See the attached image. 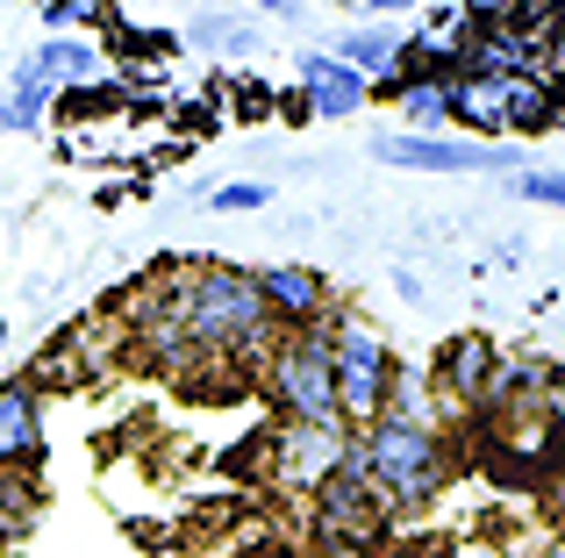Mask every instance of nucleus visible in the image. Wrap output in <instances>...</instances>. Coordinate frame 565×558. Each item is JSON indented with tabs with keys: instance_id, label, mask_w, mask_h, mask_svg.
Returning <instances> with one entry per match:
<instances>
[{
	"instance_id": "423d86ee",
	"label": "nucleus",
	"mask_w": 565,
	"mask_h": 558,
	"mask_svg": "<svg viewBox=\"0 0 565 558\" xmlns=\"http://www.w3.org/2000/svg\"><path fill=\"white\" fill-rule=\"evenodd\" d=\"M373 158L380 165H401V172H501V180H515V172L530 165L523 143H480V137H373Z\"/></svg>"
},
{
	"instance_id": "f8f14e48",
	"label": "nucleus",
	"mask_w": 565,
	"mask_h": 558,
	"mask_svg": "<svg viewBox=\"0 0 565 558\" xmlns=\"http://www.w3.org/2000/svg\"><path fill=\"white\" fill-rule=\"evenodd\" d=\"M401 51H408V36H401L394 22H351L344 36H337V51L330 57H344L351 72H359V79H394L401 72Z\"/></svg>"
},
{
	"instance_id": "9d476101",
	"label": "nucleus",
	"mask_w": 565,
	"mask_h": 558,
	"mask_svg": "<svg viewBox=\"0 0 565 558\" xmlns=\"http://www.w3.org/2000/svg\"><path fill=\"white\" fill-rule=\"evenodd\" d=\"M258 293H265L279 330H316V322H330V279L316 266H265Z\"/></svg>"
},
{
	"instance_id": "dca6fc26",
	"label": "nucleus",
	"mask_w": 565,
	"mask_h": 558,
	"mask_svg": "<svg viewBox=\"0 0 565 558\" xmlns=\"http://www.w3.org/2000/svg\"><path fill=\"white\" fill-rule=\"evenodd\" d=\"M544 122H558V100L544 94L537 79H523L509 94V122H501V137H530V129H544Z\"/></svg>"
},
{
	"instance_id": "6ab92c4d",
	"label": "nucleus",
	"mask_w": 565,
	"mask_h": 558,
	"mask_svg": "<svg viewBox=\"0 0 565 558\" xmlns=\"http://www.w3.org/2000/svg\"><path fill=\"white\" fill-rule=\"evenodd\" d=\"M265 201H273V186H265V180H230V186H215V194H207V208L250 215V208H265Z\"/></svg>"
},
{
	"instance_id": "f3484780",
	"label": "nucleus",
	"mask_w": 565,
	"mask_h": 558,
	"mask_svg": "<svg viewBox=\"0 0 565 558\" xmlns=\"http://www.w3.org/2000/svg\"><path fill=\"white\" fill-rule=\"evenodd\" d=\"M509 194L530 201V208H558L565 215V165H537V158H530V165L509 180Z\"/></svg>"
},
{
	"instance_id": "4be33fe9",
	"label": "nucleus",
	"mask_w": 565,
	"mask_h": 558,
	"mask_svg": "<svg viewBox=\"0 0 565 558\" xmlns=\"http://www.w3.org/2000/svg\"><path fill=\"white\" fill-rule=\"evenodd\" d=\"M552 508H558V523H565V465L552 473Z\"/></svg>"
},
{
	"instance_id": "a878e982",
	"label": "nucleus",
	"mask_w": 565,
	"mask_h": 558,
	"mask_svg": "<svg viewBox=\"0 0 565 558\" xmlns=\"http://www.w3.org/2000/svg\"><path fill=\"white\" fill-rule=\"evenodd\" d=\"M415 8H423V0H415Z\"/></svg>"
},
{
	"instance_id": "aec40b11",
	"label": "nucleus",
	"mask_w": 565,
	"mask_h": 558,
	"mask_svg": "<svg viewBox=\"0 0 565 558\" xmlns=\"http://www.w3.org/2000/svg\"><path fill=\"white\" fill-rule=\"evenodd\" d=\"M86 8H94V0H51V8H43V22H51V29H72Z\"/></svg>"
},
{
	"instance_id": "7ed1b4c3",
	"label": "nucleus",
	"mask_w": 565,
	"mask_h": 558,
	"mask_svg": "<svg viewBox=\"0 0 565 558\" xmlns=\"http://www.w3.org/2000/svg\"><path fill=\"white\" fill-rule=\"evenodd\" d=\"M337 315V308H330ZM265 401H273L279 422H301V430H344L337 416V365H330V322L316 330H279V344L265 351ZM351 437V430H344Z\"/></svg>"
},
{
	"instance_id": "0eeeda50",
	"label": "nucleus",
	"mask_w": 565,
	"mask_h": 558,
	"mask_svg": "<svg viewBox=\"0 0 565 558\" xmlns=\"http://www.w3.org/2000/svg\"><path fill=\"white\" fill-rule=\"evenodd\" d=\"M344 451H351L344 430H301V422H279V430L265 437V480L316 502V487L344 465Z\"/></svg>"
},
{
	"instance_id": "393cba45",
	"label": "nucleus",
	"mask_w": 565,
	"mask_h": 558,
	"mask_svg": "<svg viewBox=\"0 0 565 558\" xmlns=\"http://www.w3.org/2000/svg\"><path fill=\"white\" fill-rule=\"evenodd\" d=\"M544 558H565V551H544Z\"/></svg>"
},
{
	"instance_id": "2eb2a0df",
	"label": "nucleus",
	"mask_w": 565,
	"mask_h": 558,
	"mask_svg": "<svg viewBox=\"0 0 565 558\" xmlns=\"http://www.w3.org/2000/svg\"><path fill=\"white\" fill-rule=\"evenodd\" d=\"M36 57H43V72H51L57 86H86V79H100V51H94L86 36H51Z\"/></svg>"
},
{
	"instance_id": "20e7f679",
	"label": "nucleus",
	"mask_w": 565,
	"mask_h": 558,
	"mask_svg": "<svg viewBox=\"0 0 565 558\" xmlns=\"http://www.w3.org/2000/svg\"><path fill=\"white\" fill-rule=\"evenodd\" d=\"M330 365H337V416H344V430L359 437L373 416H386V394H394V344L373 330V322H359L351 308H337L330 315Z\"/></svg>"
},
{
	"instance_id": "39448f33",
	"label": "nucleus",
	"mask_w": 565,
	"mask_h": 558,
	"mask_svg": "<svg viewBox=\"0 0 565 558\" xmlns=\"http://www.w3.org/2000/svg\"><path fill=\"white\" fill-rule=\"evenodd\" d=\"M386 523H394V508L380 502L373 473H365V459H359V437H351L344 465L316 487V545H351L359 551V545H380Z\"/></svg>"
},
{
	"instance_id": "4468645a",
	"label": "nucleus",
	"mask_w": 565,
	"mask_h": 558,
	"mask_svg": "<svg viewBox=\"0 0 565 558\" xmlns=\"http://www.w3.org/2000/svg\"><path fill=\"white\" fill-rule=\"evenodd\" d=\"M186 43L207 57H250L258 51V29L244 14H201V22H186Z\"/></svg>"
},
{
	"instance_id": "f03ea898",
	"label": "nucleus",
	"mask_w": 565,
	"mask_h": 558,
	"mask_svg": "<svg viewBox=\"0 0 565 558\" xmlns=\"http://www.w3.org/2000/svg\"><path fill=\"white\" fill-rule=\"evenodd\" d=\"M359 459L365 473H373L380 502L394 508V516H415V508H429L444 494V480H451V459H444V430L429 416H373L359 430Z\"/></svg>"
},
{
	"instance_id": "b1692460",
	"label": "nucleus",
	"mask_w": 565,
	"mask_h": 558,
	"mask_svg": "<svg viewBox=\"0 0 565 558\" xmlns=\"http://www.w3.org/2000/svg\"><path fill=\"white\" fill-rule=\"evenodd\" d=\"M466 8H487V0H466Z\"/></svg>"
},
{
	"instance_id": "9b49d317",
	"label": "nucleus",
	"mask_w": 565,
	"mask_h": 558,
	"mask_svg": "<svg viewBox=\"0 0 565 558\" xmlns=\"http://www.w3.org/2000/svg\"><path fill=\"white\" fill-rule=\"evenodd\" d=\"M301 100L322 122H351V115L373 100V79H359V72L330 51H301Z\"/></svg>"
},
{
	"instance_id": "412c9836",
	"label": "nucleus",
	"mask_w": 565,
	"mask_h": 558,
	"mask_svg": "<svg viewBox=\"0 0 565 558\" xmlns=\"http://www.w3.org/2000/svg\"><path fill=\"white\" fill-rule=\"evenodd\" d=\"M344 8H351V14H408L415 0H344Z\"/></svg>"
},
{
	"instance_id": "f257e3e1",
	"label": "nucleus",
	"mask_w": 565,
	"mask_h": 558,
	"mask_svg": "<svg viewBox=\"0 0 565 558\" xmlns=\"http://www.w3.org/2000/svg\"><path fill=\"white\" fill-rule=\"evenodd\" d=\"M137 308H151V315H166L180 330L193 365H244V358H265L279 344V322L258 293V272H244V266L166 272L137 293Z\"/></svg>"
},
{
	"instance_id": "6e6552de",
	"label": "nucleus",
	"mask_w": 565,
	"mask_h": 558,
	"mask_svg": "<svg viewBox=\"0 0 565 558\" xmlns=\"http://www.w3.org/2000/svg\"><path fill=\"white\" fill-rule=\"evenodd\" d=\"M494 365H501V351L487 344L480 330L444 336V344H437V365H429V394H437L444 408H458V416H480V408H487V387H494Z\"/></svg>"
},
{
	"instance_id": "1a4fd4ad",
	"label": "nucleus",
	"mask_w": 565,
	"mask_h": 558,
	"mask_svg": "<svg viewBox=\"0 0 565 558\" xmlns=\"http://www.w3.org/2000/svg\"><path fill=\"white\" fill-rule=\"evenodd\" d=\"M43 465V394L29 379H0V473Z\"/></svg>"
},
{
	"instance_id": "ddd939ff",
	"label": "nucleus",
	"mask_w": 565,
	"mask_h": 558,
	"mask_svg": "<svg viewBox=\"0 0 565 558\" xmlns=\"http://www.w3.org/2000/svg\"><path fill=\"white\" fill-rule=\"evenodd\" d=\"M51 100H57V79L43 72V57L29 51L22 65H14V79H8V100H0V129H8V137H36L43 115H51Z\"/></svg>"
},
{
	"instance_id": "a211bd4d",
	"label": "nucleus",
	"mask_w": 565,
	"mask_h": 558,
	"mask_svg": "<svg viewBox=\"0 0 565 558\" xmlns=\"http://www.w3.org/2000/svg\"><path fill=\"white\" fill-rule=\"evenodd\" d=\"M29 516H36V494H29V480L0 473V537H22Z\"/></svg>"
},
{
	"instance_id": "5701e85b",
	"label": "nucleus",
	"mask_w": 565,
	"mask_h": 558,
	"mask_svg": "<svg viewBox=\"0 0 565 558\" xmlns=\"http://www.w3.org/2000/svg\"><path fill=\"white\" fill-rule=\"evenodd\" d=\"M258 8H265V14H294V0H258Z\"/></svg>"
}]
</instances>
